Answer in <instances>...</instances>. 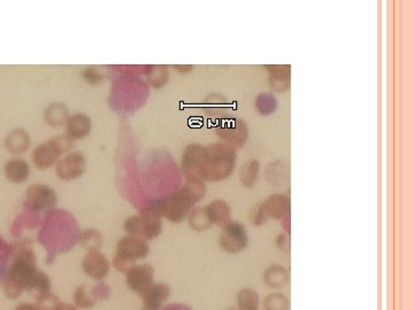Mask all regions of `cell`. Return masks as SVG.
Returning <instances> with one entry per match:
<instances>
[{"instance_id":"4fadbf2b","label":"cell","mask_w":414,"mask_h":310,"mask_svg":"<svg viewBox=\"0 0 414 310\" xmlns=\"http://www.w3.org/2000/svg\"><path fill=\"white\" fill-rule=\"evenodd\" d=\"M86 165V160L82 153H69L56 162V175L63 181H74L84 174Z\"/></svg>"},{"instance_id":"7c38bea8","label":"cell","mask_w":414,"mask_h":310,"mask_svg":"<svg viewBox=\"0 0 414 310\" xmlns=\"http://www.w3.org/2000/svg\"><path fill=\"white\" fill-rule=\"evenodd\" d=\"M111 295V288L104 282H99L95 286L81 285L74 292V302L76 307L92 308L95 307L97 301H104L109 299Z\"/></svg>"},{"instance_id":"e575fe53","label":"cell","mask_w":414,"mask_h":310,"mask_svg":"<svg viewBox=\"0 0 414 310\" xmlns=\"http://www.w3.org/2000/svg\"><path fill=\"white\" fill-rule=\"evenodd\" d=\"M10 245L7 244L0 236V278L6 269L7 262L10 260Z\"/></svg>"},{"instance_id":"1f68e13d","label":"cell","mask_w":414,"mask_h":310,"mask_svg":"<svg viewBox=\"0 0 414 310\" xmlns=\"http://www.w3.org/2000/svg\"><path fill=\"white\" fill-rule=\"evenodd\" d=\"M79 244L86 250H98L102 245V234H99L95 229H90L86 231L81 232L79 236Z\"/></svg>"},{"instance_id":"5bb4252c","label":"cell","mask_w":414,"mask_h":310,"mask_svg":"<svg viewBox=\"0 0 414 310\" xmlns=\"http://www.w3.org/2000/svg\"><path fill=\"white\" fill-rule=\"evenodd\" d=\"M125 276L129 288L135 293L141 294L153 283L155 270L150 264H135L125 272Z\"/></svg>"},{"instance_id":"4316f807","label":"cell","mask_w":414,"mask_h":310,"mask_svg":"<svg viewBox=\"0 0 414 310\" xmlns=\"http://www.w3.org/2000/svg\"><path fill=\"white\" fill-rule=\"evenodd\" d=\"M187 222L190 228L197 232L206 231L213 225L207 215L206 207L194 208L187 215Z\"/></svg>"},{"instance_id":"ffe728a7","label":"cell","mask_w":414,"mask_h":310,"mask_svg":"<svg viewBox=\"0 0 414 310\" xmlns=\"http://www.w3.org/2000/svg\"><path fill=\"white\" fill-rule=\"evenodd\" d=\"M265 177L268 184L275 188H284L290 179L289 165L286 162L275 160L267 165L265 170Z\"/></svg>"},{"instance_id":"ab89813d","label":"cell","mask_w":414,"mask_h":310,"mask_svg":"<svg viewBox=\"0 0 414 310\" xmlns=\"http://www.w3.org/2000/svg\"><path fill=\"white\" fill-rule=\"evenodd\" d=\"M281 221H282L283 229L286 230V234H290V214L284 216Z\"/></svg>"},{"instance_id":"7402d4cb","label":"cell","mask_w":414,"mask_h":310,"mask_svg":"<svg viewBox=\"0 0 414 310\" xmlns=\"http://www.w3.org/2000/svg\"><path fill=\"white\" fill-rule=\"evenodd\" d=\"M207 215L212 225L224 228L231 222V208L224 200H214L206 206Z\"/></svg>"},{"instance_id":"f546056e","label":"cell","mask_w":414,"mask_h":310,"mask_svg":"<svg viewBox=\"0 0 414 310\" xmlns=\"http://www.w3.org/2000/svg\"><path fill=\"white\" fill-rule=\"evenodd\" d=\"M146 76H148V82L151 84L153 88H161L164 86L166 83L168 82V77H169V73H168L167 67L164 66H151L146 67Z\"/></svg>"},{"instance_id":"83f0119b","label":"cell","mask_w":414,"mask_h":310,"mask_svg":"<svg viewBox=\"0 0 414 310\" xmlns=\"http://www.w3.org/2000/svg\"><path fill=\"white\" fill-rule=\"evenodd\" d=\"M259 294L252 288H243L237 294V308L240 310H259Z\"/></svg>"},{"instance_id":"e0dca14e","label":"cell","mask_w":414,"mask_h":310,"mask_svg":"<svg viewBox=\"0 0 414 310\" xmlns=\"http://www.w3.org/2000/svg\"><path fill=\"white\" fill-rule=\"evenodd\" d=\"M261 206L268 220L281 221L284 216L290 214L291 202L289 197L284 193H275L261 202Z\"/></svg>"},{"instance_id":"3957f363","label":"cell","mask_w":414,"mask_h":310,"mask_svg":"<svg viewBox=\"0 0 414 310\" xmlns=\"http://www.w3.org/2000/svg\"><path fill=\"white\" fill-rule=\"evenodd\" d=\"M79 225L68 211L53 209L45 214L38 241L47 251V264H52L58 255L70 251L79 241Z\"/></svg>"},{"instance_id":"d6a6232c","label":"cell","mask_w":414,"mask_h":310,"mask_svg":"<svg viewBox=\"0 0 414 310\" xmlns=\"http://www.w3.org/2000/svg\"><path fill=\"white\" fill-rule=\"evenodd\" d=\"M35 304L38 310H58L61 302H60L59 297L49 292V293L38 295Z\"/></svg>"},{"instance_id":"f35d334b","label":"cell","mask_w":414,"mask_h":310,"mask_svg":"<svg viewBox=\"0 0 414 310\" xmlns=\"http://www.w3.org/2000/svg\"><path fill=\"white\" fill-rule=\"evenodd\" d=\"M15 310H38L35 304H21L15 308Z\"/></svg>"},{"instance_id":"ac0fdd59","label":"cell","mask_w":414,"mask_h":310,"mask_svg":"<svg viewBox=\"0 0 414 310\" xmlns=\"http://www.w3.org/2000/svg\"><path fill=\"white\" fill-rule=\"evenodd\" d=\"M265 68L268 70V83H270V89L276 93L286 92L291 83L290 66L270 65V66H265Z\"/></svg>"},{"instance_id":"52a82bcc","label":"cell","mask_w":414,"mask_h":310,"mask_svg":"<svg viewBox=\"0 0 414 310\" xmlns=\"http://www.w3.org/2000/svg\"><path fill=\"white\" fill-rule=\"evenodd\" d=\"M74 140L68 136H58L56 138L49 139L47 142H42L36 146L33 151V165L38 169H47L56 165L59 161L60 156L63 153L68 152L72 149Z\"/></svg>"},{"instance_id":"74e56055","label":"cell","mask_w":414,"mask_h":310,"mask_svg":"<svg viewBox=\"0 0 414 310\" xmlns=\"http://www.w3.org/2000/svg\"><path fill=\"white\" fill-rule=\"evenodd\" d=\"M162 310H192L190 307H187L185 304H169L166 307L162 308Z\"/></svg>"},{"instance_id":"9a60e30c","label":"cell","mask_w":414,"mask_h":310,"mask_svg":"<svg viewBox=\"0 0 414 310\" xmlns=\"http://www.w3.org/2000/svg\"><path fill=\"white\" fill-rule=\"evenodd\" d=\"M111 263L98 250H91L82 262V269L90 278L102 281L109 275Z\"/></svg>"},{"instance_id":"2e32d148","label":"cell","mask_w":414,"mask_h":310,"mask_svg":"<svg viewBox=\"0 0 414 310\" xmlns=\"http://www.w3.org/2000/svg\"><path fill=\"white\" fill-rule=\"evenodd\" d=\"M144 308L150 310H160L162 304L171 297V287L162 283H152L141 294Z\"/></svg>"},{"instance_id":"30bf717a","label":"cell","mask_w":414,"mask_h":310,"mask_svg":"<svg viewBox=\"0 0 414 310\" xmlns=\"http://www.w3.org/2000/svg\"><path fill=\"white\" fill-rule=\"evenodd\" d=\"M220 247L230 254H238L249 245V234L245 225L240 222H230L222 228L219 239Z\"/></svg>"},{"instance_id":"d6986e66","label":"cell","mask_w":414,"mask_h":310,"mask_svg":"<svg viewBox=\"0 0 414 310\" xmlns=\"http://www.w3.org/2000/svg\"><path fill=\"white\" fill-rule=\"evenodd\" d=\"M92 122L89 116L83 113H77L69 116L66 123L67 136L72 140H81L90 135Z\"/></svg>"},{"instance_id":"5b68a950","label":"cell","mask_w":414,"mask_h":310,"mask_svg":"<svg viewBox=\"0 0 414 310\" xmlns=\"http://www.w3.org/2000/svg\"><path fill=\"white\" fill-rule=\"evenodd\" d=\"M205 195L206 186L204 181H187L181 188L166 195L164 218L171 223H181Z\"/></svg>"},{"instance_id":"cb8c5ba5","label":"cell","mask_w":414,"mask_h":310,"mask_svg":"<svg viewBox=\"0 0 414 310\" xmlns=\"http://www.w3.org/2000/svg\"><path fill=\"white\" fill-rule=\"evenodd\" d=\"M289 282V271L279 264H272L263 272V283L273 290L284 288Z\"/></svg>"},{"instance_id":"4dcf8cb0","label":"cell","mask_w":414,"mask_h":310,"mask_svg":"<svg viewBox=\"0 0 414 310\" xmlns=\"http://www.w3.org/2000/svg\"><path fill=\"white\" fill-rule=\"evenodd\" d=\"M265 310H290L289 299L284 294L274 292L263 300Z\"/></svg>"},{"instance_id":"7a4b0ae2","label":"cell","mask_w":414,"mask_h":310,"mask_svg":"<svg viewBox=\"0 0 414 310\" xmlns=\"http://www.w3.org/2000/svg\"><path fill=\"white\" fill-rule=\"evenodd\" d=\"M237 149L224 142L204 146H187L182 158V169L187 181L217 183L233 175L236 168Z\"/></svg>"},{"instance_id":"6da1fadb","label":"cell","mask_w":414,"mask_h":310,"mask_svg":"<svg viewBox=\"0 0 414 310\" xmlns=\"http://www.w3.org/2000/svg\"><path fill=\"white\" fill-rule=\"evenodd\" d=\"M3 292L8 299L15 300L22 292L40 294L51 292L49 276L37 268L33 245L28 239L10 245V260L0 278Z\"/></svg>"},{"instance_id":"b9f144b4","label":"cell","mask_w":414,"mask_h":310,"mask_svg":"<svg viewBox=\"0 0 414 310\" xmlns=\"http://www.w3.org/2000/svg\"><path fill=\"white\" fill-rule=\"evenodd\" d=\"M229 310H240V309H238V308H237V307H233V308H230Z\"/></svg>"},{"instance_id":"d4e9b609","label":"cell","mask_w":414,"mask_h":310,"mask_svg":"<svg viewBox=\"0 0 414 310\" xmlns=\"http://www.w3.org/2000/svg\"><path fill=\"white\" fill-rule=\"evenodd\" d=\"M68 108L60 103L51 104L44 112V120L49 126L59 128L66 124L69 119Z\"/></svg>"},{"instance_id":"ba28073f","label":"cell","mask_w":414,"mask_h":310,"mask_svg":"<svg viewBox=\"0 0 414 310\" xmlns=\"http://www.w3.org/2000/svg\"><path fill=\"white\" fill-rule=\"evenodd\" d=\"M23 206H24V211L31 214L38 215V216L40 213L47 214L56 208V192L47 185H31L26 190Z\"/></svg>"},{"instance_id":"7bdbcfd3","label":"cell","mask_w":414,"mask_h":310,"mask_svg":"<svg viewBox=\"0 0 414 310\" xmlns=\"http://www.w3.org/2000/svg\"><path fill=\"white\" fill-rule=\"evenodd\" d=\"M141 310H150V309H146V308H143V309Z\"/></svg>"},{"instance_id":"484cf974","label":"cell","mask_w":414,"mask_h":310,"mask_svg":"<svg viewBox=\"0 0 414 310\" xmlns=\"http://www.w3.org/2000/svg\"><path fill=\"white\" fill-rule=\"evenodd\" d=\"M260 163L256 158H251L245 162L240 170V183L244 188H252L259 179Z\"/></svg>"},{"instance_id":"60d3db41","label":"cell","mask_w":414,"mask_h":310,"mask_svg":"<svg viewBox=\"0 0 414 310\" xmlns=\"http://www.w3.org/2000/svg\"><path fill=\"white\" fill-rule=\"evenodd\" d=\"M58 310H77V309H76V308L74 307V306H72V304H60L59 308H58Z\"/></svg>"},{"instance_id":"603a6c76","label":"cell","mask_w":414,"mask_h":310,"mask_svg":"<svg viewBox=\"0 0 414 310\" xmlns=\"http://www.w3.org/2000/svg\"><path fill=\"white\" fill-rule=\"evenodd\" d=\"M31 139L28 132L21 128L12 130L5 139V147L12 154H22L29 149Z\"/></svg>"},{"instance_id":"8fae6325","label":"cell","mask_w":414,"mask_h":310,"mask_svg":"<svg viewBox=\"0 0 414 310\" xmlns=\"http://www.w3.org/2000/svg\"><path fill=\"white\" fill-rule=\"evenodd\" d=\"M123 228L129 236L141 237L148 241L153 240L162 232V222L161 218L136 215L125 222Z\"/></svg>"},{"instance_id":"d590c367","label":"cell","mask_w":414,"mask_h":310,"mask_svg":"<svg viewBox=\"0 0 414 310\" xmlns=\"http://www.w3.org/2000/svg\"><path fill=\"white\" fill-rule=\"evenodd\" d=\"M82 76L83 79H86V82L93 84V85L102 82V75L95 68H86V70H83Z\"/></svg>"},{"instance_id":"277c9868","label":"cell","mask_w":414,"mask_h":310,"mask_svg":"<svg viewBox=\"0 0 414 310\" xmlns=\"http://www.w3.org/2000/svg\"><path fill=\"white\" fill-rule=\"evenodd\" d=\"M148 97V83L136 75L125 74L118 76L113 83L109 103L112 104L113 109L118 112L132 113L144 105Z\"/></svg>"},{"instance_id":"44dd1931","label":"cell","mask_w":414,"mask_h":310,"mask_svg":"<svg viewBox=\"0 0 414 310\" xmlns=\"http://www.w3.org/2000/svg\"><path fill=\"white\" fill-rule=\"evenodd\" d=\"M3 172L10 183L21 184L29 179L30 165L24 158H10L3 167Z\"/></svg>"},{"instance_id":"f1b7e54d","label":"cell","mask_w":414,"mask_h":310,"mask_svg":"<svg viewBox=\"0 0 414 310\" xmlns=\"http://www.w3.org/2000/svg\"><path fill=\"white\" fill-rule=\"evenodd\" d=\"M254 107L260 115L270 116L277 111V99L270 93H261L254 100Z\"/></svg>"},{"instance_id":"836d02e7","label":"cell","mask_w":414,"mask_h":310,"mask_svg":"<svg viewBox=\"0 0 414 310\" xmlns=\"http://www.w3.org/2000/svg\"><path fill=\"white\" fill-rule=\"evenodd\" d=\"M249 216H250L251 223H252L253 225H256V227H261V225H266L267 222H268V218H267L266 214L263 213L261 202L256 204V205H254L251 208Z\"/></svg>"},{"instance_id":"8992f818","label":"cell","mask_w":414,"mask_h":310,"mask_svg":"<svg viewBox=\"0 0 414 310\" xmlns=\"http://www.w3.org/2000/svg\"><path fill=\"white\" fill-rule=\"evenodd\" d=\"M150 246L148 240L136 236H125L118 241L116 253L113 258V266L121 272H127L130 268L135 266L138 260L148 256Z\"/></svg>"},{"instance_id":"8d00e7d4","label":"cell","mask_w":414,"mask_h":310,"mask_svg":"<svg viewBox=\"0 0 414 310\" xmlns=\"http://www.w3.org/2000/svg\"><path fill=\"white\" fill-rule=\"evenodd\" d=\"M276 246L279 248V251L290 252L291 248V240H290V234L283 232V234H279V237L276 238Z\"/></svg>"},{"instance_id":"9c48e42d","label":"cell","mask_w":414,"mask_h":310,"mask_svg":"<svg viewBox=\"0 0 414 310\" xmlns=\"http://www.w3.org/2000/svg\"><path fill=\"white\" fill-rule=\"evenodd\" d=\"M217 137L233 149H242L249 139V129L243 120L226 116L215 128Z\"/></svg>"}]
</instances>
